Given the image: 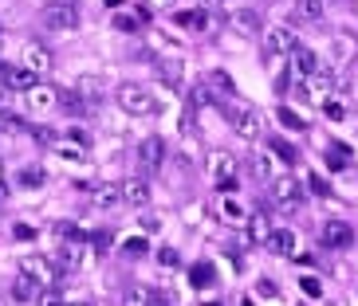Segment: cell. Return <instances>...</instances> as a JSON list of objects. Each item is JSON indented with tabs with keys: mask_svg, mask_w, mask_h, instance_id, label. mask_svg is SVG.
Instances as JSON below:
<instances>
[{
	"mask_svg": "<svg viewBox=\"0 0 358 306\" xmlns=\"http://www.w3.org/2000/svg\"><path fill=\"white\" fill-rule=\"evenodd\" d=\"M115 98H118V106H122L127 114H134V118H146V114H154V110H158V98H154V91H146L142 83H122V86H115Z\"/></svg>",
	"mask_w": 358,
	"mask_h": 306,
	"instance_id": "6da1fadb",
	"label": "cell"
},
{
	"mask_svg": "<svg viewBox=\"0 0 358 306\" xmlns=\"http://www.w3.org/2000/svg\"><path fill=\"white\" fill-rule=\"evenodd\" d=\"M209 177L221 192H236V185H241V177H236V158L217 149V153L209 158Z\"/></svg>",
	"mask_w": 358,
	"mask_h": 306,
	"instance_id": "7a4b0ae2",
	"label": "cell"
},
{
	"mask_svg": "<svg viewBox=\"0 0 358 306\" xmlns=\"http://www.w3.org/2000/svg\"><path fill=\"white\" fill-rule=\"evenodd\" d=\"M40 24L48 32H75L79 28V8L75 4H48L40 12Z\"/></svg>",
	"mask_w": 358,
	"mask_h": 306,
	"instance_id": "3957f363",
	"label": "cell"
},
{
	"mask_svg": "<svg viewBox=\"0 0 358 306\" xmlns=\"http://www.w3.org/2000/svg\"><path fill=\"white\" fill-rule=\"evenodd\" d=\"M295 47H299V40H295L292 28H284V24L264 28V55H268V59H284V55H292Z\"/></svg>",
	"mask_w": 358,
	"mask_h": 306,
	"instance_id": "277c9868",
	"label": "cell"
},
{
	"mask_svg": "<svg viewBox=\"0 0 358 306\" xmlns=\"http://www.w3.org/2000/svg\"><path fill=\"white\" fill-rule=\"evenodd\" d=\"M229 122H232V134L244 137V141H256L264 134L260 114H256L252 106H229Z\"/></svg>",
	"mask_w": 358,
	"mask_h": 306,
	"instance_id": "5b68a950",
	"label": "cell"
},
{
	"mask_svg": "<svg viewBox=\"0 0 358 306\" xmlns=\"http://www.w3.org/2000/svg\"><path fill=\"white\" fill-rule=\"evenodd\" d=\"M55 247H59V267H64V271H83L87 267V252H91V247H87V236L83 240L55 243Z\"/></svg>",
	"mask_w": 358,
	"mask_h": 306,
	"instance_id": "8992f818",
	"label": "cell"
},
{
	"mask_svg": "<svg viewBox=\"0 0 358 306\" xmlns=\"http://www.w3.org/2000/svg\"><path fill=\"white\" fill-rule=\"evenodd\" d=\"M20 275L36 279L40 286L55 283V267H52V259H43V255H20Z\"/></svg>",
	"mask_w": 358,
	"mask_h": 306,
	"instance_id": "52a82bcc",
	"label": "cell"
},
{
	"mask_svg": "<svg viewBox=\"0 0 358 306\" xmlns=\"http://www.w3.org/2000/svg\"><path fill=\"white\" fill-rule=\"evenodd\" d=\"M162 161H166V141H162L158 134H154V137H142V141H138V165H142V173L158 169Z\"/></svg>",
	"mask_w": 358,
	"mask_h": 306,
	"instance_id": "ba28073f",
	"label": "cell"
},
{
	"mask_svg": "<svg viewBox=\"0 0 358 306\" xmlns=\"http://www.w3.org/2000/svg\"><path fill=\"white\" fill-rule=\"evenodd\" d=\"M319 71H323L319 55L311 52V47H295V52H292V75H295V79H299V83H307V79H315Z\"/></svg>",
	"mask_w": 358,
	"mask_h": 306,
	"instance_id": "9c48e42d",
	"label": "cell"
},
{
	"mask_svg": "<svg viewBox=\"0 0 358 306\" xmlns=\"http://www.w3.org/2000/svg\"><path fill=\"white\" fill-rule=\"evenodd\" d=\"M24 67L36 75V79H43V75H52V52L43 47V43H24Z\"/></svg>",
	"mask_w": 358,
	"mask_h": 306,
	"instance_id": "30bf717a",
	"label": "cell"
},
{
	"mask_svg": "<svg viewBox=\"0 0 358 306\" xmlns=\"http://www.w3.org/2000/svg\"><path fill=\"white\" fill-rule=\"evenodd\" d=\"M28 110L32 114H48V110H55L59 106V86H48V83H36V91H28Z\"/></svg>",
	"mask_w": 358,
	"mask_h": 306,
	"instance_id": "8fae6325",
	"label": "cell"
},
{
	"mask_svg": "<svg viewBox=\"0 0 358 306\" xmlns=\"http://www.w3.org/2000/svg\"><path fill=\"white\" fill-rule=\"evenodd\" d=\"M272 232H275V224L268 220V212H252L248 216V247H268Z\"/></svg>",
	"mask_w": 358,
	"mask_h": 306,
	"instance_id": "7c38bea8",
	"label": "cell"
},
{
	"mask_svg": "<svg viewBox=\"0 0 358 306\" xmlns=\"http://www.w3.org/2000/svg\"><path fill=\"white\" fill-rule=\"evenodd\" d=\"M217 216H221L224 224H232V228H236V224H248V208H244L232 192H221V197H217Z\"/></svg>",
	"mask_w": 358,
	"mask_h": 306,
	"instance_id": "4fadbf2b",
	"label": "cell"
},
{
	"mask_svg": "<svg viewBox=\"0 0 358 306\" xmlns=\"http://www.w3.org/2000/svg\"><path fill=\"white\" fill-rule=\"evenodd\" d=\"M122 204V185H115V181H103V185H95L91 189V208H118Z\"/></svg>",
	"mask_w": 358,
	"mask_h": 306,
	"instance_id": "5bb4252c",
	"label": "cell"
},
{
	"mask_svg": "<svg viewBox=\"0 0 358 306\" xmlns=\"http://www.w3.org/2000/svg\"><path fill=\"white\" fill-rule=\"evenodd\" d=\"M323 243L327 247H350L355 243V228L347 220H327L323 224Z\"/></svg>",
	"mask_w": 358,
	"mask_h": 306,
	"instance_id": "9a60e30c",
	"label": "cell"
},
{
	"mask_svg": "<svg viewBox=\"0 0 358 306\" xmlns=\"http://www.w3.org/2000/svg\"><path fill=\"white\" fill-rule=\"evenodd\" d=\"M146 16H150L146 8H118L110 24H115V32L130 36V32H138V28H146Z\"/></svg>",
	"mask_w": 358,
	"mask_h": 306,
	"instance_id": "2e32d148",
	"label": "cell"
},
{
	"mask_svg": "<svg viewBox=\"0 0 358 306\" xmlns=\"http://www.w3.org/2000/svg\"><path fill=\"white\" fill-rule=\"evenodd\" d=\"M295 247H299V236H295L292 228H275L272 240H268V252L284 255V259H295Z\"/></svg>",
	"mask_w": 358,
	"mask_h": 306,
	"instance_id": "e0dca14e",
	"label": "cell"
},
{
	"mask_svg": "<svg viewBox=\"0 0 358 306\" xmlns=\"http://www.w3.org/2000/svg\"><path fill=\"white\" fill-rule=\"evenodd\" d=\"M355 55H358V40L355 36H347V32H338V36H331V59L335 63H355Z\"/></svg>",
	"mask_w": 358,
	"mask_h": 306,
	"instance_id": "ac0fdd59",
	"label": "cell"
},
{
	"mask_svg": "<svg viewBox=\"0 0 358 306\" xmlns=\"http://www.w3.org/2000/svg\"><path fill=\"white\" fill-rule=\"evenodd\" d=\"M252 177L264 181V185H272V181L280 177V158H275L272 149H268V153H256V158H252Z\"/></svg>",
	"mask_w": 358,
	"mask_h": 306,
	"instance_id": "d6986e66",
	"label": "cell"
},
{
	"mask_svg": "<svg viewBox=\"0 0 358 306\" xmlns=\"http://www.w3.org/2000/svg\"><path fill=\"white\" fill-rule=\"evenodd\" d=\"M173 24H178V28H185V32H209L213 16L205 8H185V12H178V16H173Z\"/></svg>",
	"mask_w": 358,
	"mask_h": 306,
	"instance_id": "ffe728a7",
	"label": "cell"
},
{
	"mask_svg": "<svg viewBox=\"0 0 358 306\" xmlns=\"http://www.w3.org/2000/svg\"><path fill=\"white\" fill-rule=\"evenodd\" d=\"M122 201L134 204V208L150 204V181H146V177H130V181H122Z\"/></svg>",
	"mask_w": 358,
	"mask_h": 306,
	"instance_id": "44dd1931",
	"label": "cell"
},
{
	"mask_svg": "<svg viewBox=\"0 0 358 306\" xmlns=\"http://www.w3.org/2000/svg\"><path fill=\"white\" fill-rule=\"evenodd\" d=\"M229 24H232V32L236 36H256L260 32V16H256L252 8H236L229 16Z\"/></svg>",
	"mask_w": 358,
	"mask_h": 306,
	"instance_id": "7402d4cb",
	"label": "cell"
},
{
	"mask_svg": "<svg viewBox=\"0 0 358 306\" xmlns=\"http://www.w3.org/2000/svg\"><path fill=\"white\" fill-rule=\"evenodd\" d=\"M272 197H275L280 204H299V181L280 173V177L272 181Z\"/></svg>",
	"mask_w": 358,
	"mask_h": 306,
	"instance_id": "603a6c76",
	"label": "cell"
},
{
	"mask_svg": "<svg viewBox=\"0 0 358 306\" xmlns=\"http://www.w3.org/2000/svg\"><path fill=\"white\" fill-rule=\"evenodd\" d=\"M16 185H20L24 192H40L43 185H48V173H43L40 165H24V169H16Z\"/></svg>",
	"mask_w": 358,
	"mask_h": 306,
	"instance_id": "cb8c5ba5",
	"label": "cell"
},
{
	"mask_svg": "<svg viewBox=\"0 0 358 306\" xmlns=\"http://www.w3.org/2000/svg\"><path fill=\"white\" fill-rule=\"evenodd\" d=\"M4 79H8V86L12 91H24V95H28V91H36V83H40V79H36L32 71H28V67H4Z\"/></svg>",
	"mask_w": 358,
	"mask_h": 306,
	"instance_id": "d4e9b609",
	"label": "cell"
},
{
	"mask_svg": "<svg viewBox=\"0 0 358 306\" xmlns=\"http://www.w3.org/2000/svg\"><path fill=\"white\" fill-rule=\"evenodd\" d=\"M12 298H16L20 306L40 303V283H36V279H28V275H20V279L12 283Z\"/></svg>",
	"mask_w": 358,
	"mask_h": 306,
	"instance_id": "484cf974",
	"label": "cell"
},
{
	"mask_svg": "<svg viewBox=\"0 0 358 306\" xmlns=\"http://www.w3.org/2000/svg\"><path fill=\"white\" fill-rule=\"evenodd\" d=\"M150 47L154 52H166V55H181V43L169 32H162V28H150Z\"/></svg>",
	"mask_w": 358,
	"mask_h": 306,
	"instance_id": "4316f807",
	"label": "cell"
},
{
	"mask_svg": "<svg viewBox=\"0 0 358 306\" xmlns=\"http://www.w3.org/2000/svg\"><path fill=\"white\" fill-rule=\"evenodd\" d=\"M103 86H106V75H79L75 91L83 98H95V95H103Z\"/></svg>",
	"mask_w": 358,
	"mask_h": 306,
	"instance_id": "83f0119b",
	"label": "cell"
},
{
	"mask_svg": "<svg viewBox=\"0 0 358 306\" xmlns=\"http://www.w3.org/2000/svg\"><path fill=\"white\" fill-rule=\"evenodd\" d=\"M275 118H280V126H284V130H292V134L307 130L303 114H299V110H292V106H280V110H275Z\"/></svg>",
	"mask_w": 358,
	"mask_h": 306,
	"instance_id": "f1b7e54d",
	"label": "cell"
},
{
	"mask_svg": "<svg viewBox=\"0 0 358 306\" xmlns=\"http://www.w3.org/2000/svg\"><path fill=\"white\" fill-rule=\"evenodd\" d=\"M193 286H197V291H205V286L213 283V279H217V267L209 263V259H201V263H193Z\"/></svg>",
	"mask_w": 358,
	"mask_h": 306,
	"instance_id": "f546056e",
	"label": "cell"
},
{
	"mask_svg": "<svg viewBox=\"0 0 358 306\" xmlns=\"http://www.w3.org/2000/svg\"><path fill=\"white\" fill-rule=\"evenodd\" d=\"M154 298H150V291L142 283H134V286H127L122 291V306H150Z\"/></svg>",
	"mask_w": 358,
	"mask_h": 306,
	"instance_id": "4dcf8cb0",
	"label": "cell"
},
{
	"mask_svg": "<svg viewBox=\"0 0 358 306\" xmlns=\"http://www.w3.org/2000/svg\"><path fill=\"white\" fill-rule=\"evenodd\" d=\"M83 153H87V149L79 146V141H59V158H64L67 165H83V161H87Z\"/></svg>",
	"mask_w": 358,
	"mask_h": 306,
	"instance_id": "1f68e13d",
	"label": "cell"
},
{
	"mask_svg": "<svg viewBox=\"0 0 358 306\" xmlns=\"http://www.w3.org/2000/svg\"><path fill=\"white\" fill-rule=\"evenodd\" d=\"M327 165H331V169H347L350 165V149L347 146H331L327 149Z\"/></svg>",
	"mask_w": 358,
	"mask_h": 306,
	"instance_id": "d6a6232c",
	"label": "cell"
},
{
	"mask_svg": "<svg viewBox=\"0 0 358 306\" xmlns=\"http://www.w3.org/2000/svg\"><path fill=\"white\" fill-rule=\"evenodd\" d=\"M268 149H272V153H275L280 161H287V165H292V161L299 158V149H295V146H287L284 137H272V146H268Z\"/></svg>",
	"mask_w": 358,
	"mask_h": 306,
	"instance_id": "836d02e7",
	"label": "cell"
},
{
	"mask_svg": "<svg viewBox=\"0 0 358 306\" xmlns=\"http://www.w3.org/2000/svg\"><path fill=\"white\" fill-rule=\"evenodd\" d=\"M295 8H299L303 20H319L323 16V0H295Z\"/></svg>",
	"mask_w": 358,
	"mask_h": 306,
	"instance_id": "e575fe53",
	"label": "cell"
},
{
	"mask_svg": "<svg viewBox=\"0 0 358 306\" xmlns=\"http://www.w3.org/2000/svg\"><path fill=\"white\" fill-rule=\"evenodd\" d=\"M299 291L307 298H323V283H319L315 275H299Z\"/></svg>",
	"mask_w": 358,
	"mask_h": 306,
	"instance_id": "d590c367",
	"label": "cell"
},
{
	"mask_svg": "<svg viewBox=\"0 0 358 306\" xmlns=\"http://www.w3.org/2000/svg\"><path fill=\"white\" fill-rule=\"evenodd\" d=\"M323 114L343 122V118H347V102H343V98H323Z\"/></svg>",
	"mask_w": 358,
	"mask_h": 306,
	"instance_id": "8d00e7d4",
	"label": "cell"
},
{
	"mask_svg": "<svg viewBox=\"0 0 358 306\" xmlns=\"http://www.w3.org/2000/svg\"><path fill=\"white\" fill-rule=\"evenodd\" d=\"M59 106H67L71 114H83V95L79 91H59Z\"/></svg>",
	"mask_w": 358,
	"mask_h": 306,
	"instance_id": "74e56055",
	"label": "cell"
},
{
	"mask_svg": "<svg viewBox=\"0 0 358 306\" xmlns=\"http://www.w3.org/2000/svg\"><path fill=\"white\" fill-rule=\"evenodd\" d=\"M146 247H150V243L142 240V236H130V240H122V252H127L130 259H138V255H146Z\"/></svg>",
	"mask_w": 358,
	"mask_h": 306,
	"instance_id": "f35d334b",
	"label": "cell"
},
{
	"mask_svg": "<svg viewBox=\"0 0 358 306\" xmlns=\"http://www.w3.org/2000/svg\"><path fill=\"white\" fill-rule=\"evenodd\" d=\"M256 291H260L264 298H280V286H275L272 279H260V283H256Z\"/></svg>",
	"mask_w": 358,
	"mask_h": 306,
	"instance_id": "ab89813d",
	"label": "cell"
},
{
	"mask_svg": "<svg viewBox=\"0 0 358 306\" xmlns=\"http://www.w3.org/2000/svg\"><path fill=\"white\" fill-rule=\"evenodd\" d=\"M36 306H67V303H64V295H55V291H43Z\"/></svg>",
	"mask_w": 358,
	"mask_h": 306,
	"instance_id": "60d3db41",
	"label": "cell"
},
{
	"mask_svg": "<svg viewBox=\"0 0 358 306\" xmlns=\"http://www.w3.org/2000/svg\"><path fill=\"white\" fill-rule=\"evenodd\" d=\"M201 212H205V204H189V212H185V224H189V228L201 224Z\"/></svg>",
	"mask_w": 358,
	"mask_h": 306,
	"instance_id": "b9f144b4",
	"label": "cell"
},
{
	"mask_svg": "<svg viewBox=\"0 0 358 306\" xmlns=\"http://www.w3.org/2000/svg\"><path fill=\"white\" fill-rule=\"evenodd\" d=\"M142 232H162V220L158 216H142Z\"/></svg>",
	"mask_w": 358,
	"mask_h": 306,
	"instance_id": "7bdbcfd3",
	"label": "cell"
},
{
	"mask_svg": "<svg viewBox=\"0 0 358 306\" xmlns=\"http://www.w3.org/2000/svg\"><path fill=\"white\" fill-rule=\"evenodd\" d=\"M16 240H36V228L32 224H16Z\"/></svg>",
	"mask_w": 358,
	"mask_h": 306,
	"instance_id": "ee69618b",
	"label": "cell"
},
{
	"mask_svg": "<svg viewBox=\"0 0 358 306\" xmlns=\"http://www.w3.org/2000/svg\"><path fill=\"white\" fill-rule=\"evenodd\" d=\"M162 263L166 267H178V252H173V247H162V255H158Z\"/></svg>",
	"mask_w": 358,
	"mask_h": 306,
	"instance_id": "f6af8a7d",
	"label": "cell"
},
{
	"mask_svg": "<svg viewBox=\"0 0 358 306\" xmlns=\"http://www.w3.org/2000/svg\"><path fill=\"white\" fill-rule=\"evenodd\" d=\"M146 4H150V8H154V12H169V8H173V4H178V0H146Z\"/></svg>",
	"mask_w": 358,
	"mask_h": 306,
	"instance_id": "bcb514c9",
	"label": "cell"
},
{
	"mask_svg": "<svg viewBox=\"0 0 358 306\" xmlns=\"http://www.w3.org/2000/svg\"><path fill=\"white\" fill-rule=\"evenodd\" d=\"M106 4H110V8H115V12H118V8H122V0H106Z\"/></svg>",
	"mask_w": 358,
	"mask_h": 306,
	"instance_id": "7dc6e473",
	"label": "cell"
},
{
	"mask_svg": "<svg viewBox=\"0 0 358 306\" xmlns=\"http://www.w3.org/2000/svg\"><path fill=\"white\" fill-rule=\"evenodd\" d=\"M241 306H256V303H252V298H248V295H244V298H241Z\"/></svg>",
	"mask_w": 358,
	"mask_h": 306,
	"instance_id": "c3c4849f",
	"label": "cell"
},
{
	"mask_svg": "<svg viewBox=\"0 0 358 306\" xmlns=\"http://www.w3.org/2000/svg\"><path fill=\"white\" fill-rule=\"evenodd\" d=\"M4 98H8V91H4V86H0V106H4Z\"/></svg>",
	"mask_w": 358,
	"mask_h": 306,
	"instance_id": "681fc988",
	"label": "cell"
},
{
	"mask_svg": "<svg viewBox=\"0 0 358 306\" xmlns=\"http://www.w3.org/2000/svg\"><path fill=\"white\" fill-rule=\"evenodd\" d=\"M48 4H75V0H48Z\"/></svg>",
	"mask_w": 358,
	"mask_h": 306,
	"instance_id": "f907efd6",
	"label": "cell"
},
{
	"mask_svg": "<svg viewBox=\"0 0 358 306\" xmlns=\"http://www.w3.org/2000/svg\"><path fill=\"white\" fill-rule=\"evenodd\" d=\"M67 306H91V303H67Z\"/></svg>",
	"mask_w": 358,
	"mask_h": 306,
	"instance_id": "816d5d0a",
	"label": "cell"
},
{
	"mask_svg": "<svg viewBox=\"0 0 358 306\" xmlns=\"http://www.w3.org/2000/svg\"><path fill=\"white\" fill-rule=\"evenodd\" d=\"M0 47H4V28H0Z\"/></svg>",
	"mask_w": 358,
	"mask_h": 306,
	"instance_id": "f5cc1de1",
	"label": "cell"
},
{
	"mask_svg": "<svg viewBox=\"0 0 358 306\" xmlns=\"http://www.w3.org/2000/svg\"><path fill=\"white\" fill-rule=\"evenodd\" d=\"M0 204H4V189H0Z\"/></svg>",
	"mask_w": 358,
	"mask_h": 306,
	"instance_id": "db71d44e",
	"label": "cell"
},
{
	"mask_svg": "<svg viewBox=\"0 0 358 306\" xmlns=\"http://www.w3.org/2000/svg\"><path fill=\"white\" fill-rule=\"evenodd\" d=\"M209 306H221V303H209Z\"/></svg>",
	"mask_w": 358,
	"mask_h": 306,
	"instance_id": "11a10c76",
	"label": "cell"
},
{
	"mask_svg": "<svg viewBox=\"0 0 358 306\" xmlns=\"http://www.w3.org/2000/svg\"><path fill=\"white\" fill-rule=\"evenodd\" d=\"M150 306H162V303H150Z\"/></svg>",
	"mask_w": 358,
	"mask_h": 306,
	"instance_id": "9f6ffc18",
	"label": "cell"
},
{
	"mask_svg": "<svg viewBox=\"0 0 358 306\" xmlns=\"http://www.w3.org/2000/svg\"><path fill=\"white\" fill-rule=\"evenodd\" d=\"M0 306H4V298H0Z\"/></svg>",
	"mask_w": 358,
	"mask_h": 306,
	"instance_id": "6f0895ef",
	"label": "cell"
},
{
	"mask_svg": "<svg viewBox=\"0 0 358 306\" xmlns=\"http://www.w3.org/2000/svg\"><path fill=\"white\" fill-rule=\"evenodd\" d=\"M0 173H4V165H0Z\"/></svg>",
	"mask_w": 358,
	"mask_h": 306,
	"instance_id": "680465c9",
	"label": "cell"
}]
</instances>
